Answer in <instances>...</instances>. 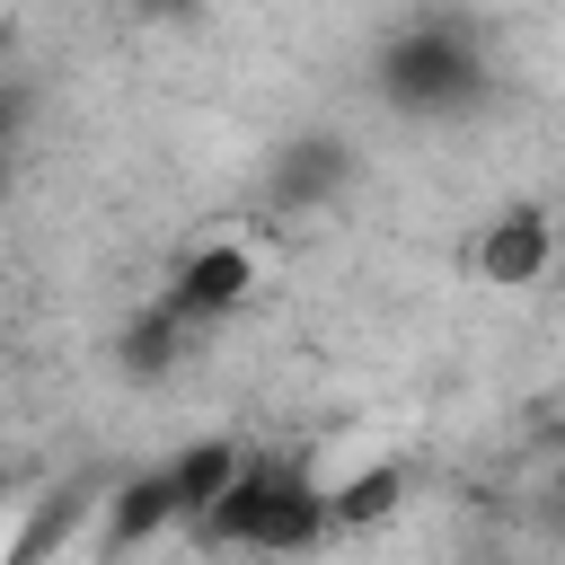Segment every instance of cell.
<instances>
[{
    "label": "cell",
    "instance_id": "cell-1",
    "mask_svg": "<svg viewBox=\"0 0 565 565\" xmlns=\"http://www.w3.org/2000/svg\"><path fill=\"white\" fill-rule=\"evenodd\" d=\"M380 97L397 115H459L486 97V53H477V26L450 18V9H424L406 18L388 44H380Z\"/></svg>",
    "mask_w": 565,
    "mask_h": 565
},
{
    "label": "cell",
    "instance_id": "cell-2",
    "mask_svg": "<svg viewBox=\"0 0 565 565\" xmlns=\"http://www.w3.org/2000/svg\"><path fill=\"white\" fill-rule=\"evenodd\" d=\"M247 291H256V256L238 247V238H212V247H194L185 265H177V282L159 291L177 318H230V309H247Z\"/></svg>",
    "mask_w": 565,
    "mask_h": 565
},
{
    "label": "cell",
    "instance_id": "cell-3",
    "mask_svg": "<svg viewBox=\"0 0 565 565\" xmlns=\"http://www.w3.org/2000/svg\"><path fill=\"white\" fill-rule=\"evenodd\" d=\"M547 256H556V230H547V212H539V203L494 212V221H486V238H477V274H486L494 291H530V282L547 274Z\"/></svg>",
    "mask_w": 565,
    "mask_h": 565
},
{
    "label": "cell",
    "instance_id": "cell-4",
    "mask_svg": "<svg viewBox=\"0 0 565 565\" xmlns=\"http://www.w3.org/2000/svg\"><path fill=\"white\" fill-rule=\"evenodd\" d=\"M168 521H185V503H177V477H168V468H141V477H124V486L106 494L97 556H132V547H150Z\"/></svg>",
    "mask_w": 565,
    "mask_h": 565
},
{
    "label": "cell",
    "instance_id": "cell-5",
    "mask_svg": "<svg viewBox=\"0 0 565 565\" xmlns=\"http://www.w3.org/2000/svg\"><path fill=\"white\" fill-rule=\"evenodd\" d=\"M344 177H353V150H344L335 132H300V141H282V159H274V203H282V212H318V203H335Z\"/></svg>",
    "mask_w": 565,
    "mask_h": 565
},
{
    "label": "cell",
    "instance_id": "cell-6",
    "mask_svg": "<svg viewBox=\"0 0 565 565\" xmlns=\"http://www.w3.org/2000/svg\"><path fill=\"white\" fill-rule=\"evenodd\" d=\"M282 477H291L282 459H247V477H238V486L212 503V521H194V539H203V547H256V521L274 512Z\"/></svg>",
    "mask_w": 565,
    "mask_h": 565
},
{
    "label": "cell",
    "instance_id": "cell-7",
    "mask_svg": "<svg viewBox=\"0 0 565 565\" xmlns=\"http://www.w3.org/2000/svg\"><path fill=\"white\" fill-rule=\"evenodd\" d=\"M168 477H177V503H185V521H212V503H221V494L247 477V450L212 433V441H185V450L168 459Z\"/></svg>",
    "mask_w": 565,
    "mask_h": 565
},
{
    "label": "cell",
    "instance_id": "cell-8",
    "mask_svg": "<svg viewBox=\"0 0 565 565\" xmlns=\"http://www.w3.org/2000/svg\"><path fill=\"white\" fill-rule=\"evenodd\" d=\"M397 503H406V468H397V459H371V468H353V477H335V486H327L335 530H380Z\"/></svg>",
    "mask_w": 565,
    "mask_h": 565
},
{
    "label": "cell",
    "instance_id": "cell-9",
    "mask_svg": "<svg viewBox=\"0 0 565 565\" xmlns=\"http://www.w3.org/2000/svg\"><path fill=\"white\" fill-rule=\"evenodd\" d=\"M185 327H194V318H177L168 300H150V309L124 327V371H141V380L177 371V344H185Z\"/></svg>",
    "mask_w": 565,
    "mask_h": 565
},
{
    "label": "cell",
    "instance_id": "cell-10",
    "mask_svg": "<svg viewBox=\"0 0 565 565\" xmlns=\"http://www.w3.org/2000/svg\"><path fill=\"white\" fill-rule=\"evenodd\" d=\"M547 512H556V530H565V477H556V503H547Z\"/></svg>",
    "mask_w": 565,
    "mask_h": 565
}]
</instances>
